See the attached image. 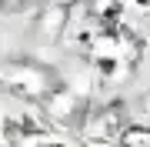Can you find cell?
<instances>
[{"instance_id": "obj_2", "label": "cell", "mask_w": 150, "mask_h": 147, "mask_svg": "<svg viewBox=\"0 0 150 147\" xmlns=\"http://www.w3.org/2000/svg\"><path fill=\"white\" fill-rule=\"evenodd\" d=\"M120 144L123 147H150V127H123Z\"/></svg>"}, {"instance_id": "obj_1", "label": "cell", "mask_w": 150, "mask_h": 147, "mask_svg": "<svg viewBox=\"0 0 150 147\" xmlns=\"http://www.w3.org/2000/svg\"><path fill=\"white\" fill-rule=\"evenodd\" d=\"M0 77H4V84L10 90L23 94V97H30V100H43L50 90H54L50 74L40 70V67H33V64H10V67H4Z\"/></svg>"}, {"instance_id": "obj_4", "label": "cell", "mask_w": 150, "mask_h": 147, "mask_svg": "<svg viewBox=\"0 0 150 147\" xmlns=\"http://www.w3.org/2000/svg\"><path fill=\"white\" fill-rule=\"evenodd\" d=\"M140 4H150V0H140Z\"/></svg>"}, {"instance_id": "obj_5", "label": "cell", "mask_w": 150, "mask_h": 147, "mask_svg": "<svg viewBox=\"0 0 150 147\" xmlns=\"http://www.w3.org/2000/svg\"><path fill=\"white\" fill-rule=\"evenodd\" d=\"M50 147H57V144H50Z\"/></svg>"}, {"instance_id": "obj_3", "label": "cell", "mask_w": 150, "mask_h": 147, "mask_svg": "<svg viewBox=\"0 0 150 147\" xmlns=\"http://www.w3.org/2000/svg\"><path fill=\"white\" fill-rule=\"evenodd\" d=\"M54 4L60 7V10H64V7H70V4H77V0H54Z\"/></svg>"}]
</instances>
